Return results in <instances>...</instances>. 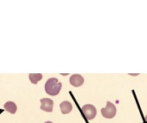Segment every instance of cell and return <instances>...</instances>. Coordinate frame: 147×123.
Here are the masks:
<instances>
[{"mask_svg":"<svg viewBox=\"0 0 147 123\" xmlns=\"http://www.w3.org/2000/svg\"><path fill=\"white\" fill-rule=\"evenodd\" d=\"M62 88V84L55 78H49L45 84V91L50 96H57Z\"/></svg>","mask_w":147,"mask_h":123,"instance_id":"cell-1","label":"cell"},{"mask_svg":"<svg viewBox=\"0 0 147 123\" xmlns=\"http://www.w3.org/2000/svg\"><path fill=\"white\" fill-rule=\"evenodd\" d=\"M102 115L103 117L111 119L114 118L116 115V107L110 102H107V105L105 108H102Z\"/></svg>","mask_w":147,"mask_h":123,"instance_id":"cell-2","label":"cell"},{"mask_svg":"<svg viewBox=\"0 0 147 123\" xmlns=\"http://www.w3.org/2000/svg\"><path fill=\"white\" fill-rule=\"evenodd\" d=\"M82 111H83V114L85 116V117L88 120H92L96 116V109L95 106H93L91 104H86V105L83 106Z\"/></svg>","mask_w":147,"mask_h":123,"instance_id":"cell-3","label":"cell"},{"mask_svg":"<svg viewBox=\"0 0 147 123\" xmlns=\"http://www.w3.org/2000/svg\"><path fill=\"white\" fill-rule=\"evenodd\" d=\"M40 109L46 112H52L53 109V102L49 98H42L40 100Z\"/></svg>","mask_w":147,"mask_h":123,"instance_id":"cell-4","label":"cell"},{"mask_svg":"<svg viewBox=\"0 0 147 123\" xmlns=\"http://www.w3.org/2000/svg\"><path fill=\"white\" fill-rule=\"evenodd\" d=\"M84 82V78L80 74H73L70 78V84L74 87L81 86Z\"/></svg>","mask_w":147,"mask_h":123,"instance_id":"cell-5","label":"cell"},{"mask_svg":"<svg viewBox=\"0 0 147 123\" xmlns=\"http://www.w3.org/2000/svg\"><path fill=\"white\" fill-rule=\"evenodd\" d=\"M59 108H60V110H61V113L65 115V114H69L71 109H72V105L70 102L68 101H65V102H62L59 105Z\"/></svg>","mask_w":147,"mask_h":123,"instance_id":"cell-6","label":"cell"},{"mask_svg":"<svg viewBox=\"0 0 147 123\" xmlns=\"http://www.w3.org/2000/svg\"><path fill=\"white\" fill-rule=\"evenodd\" d=\"M3 108L6 111H8L10 114H15L16 112V109H17L16 104L13 102H7L3 105Z\"/></svg>","mask_w":147,"mask_h":123,"instance_id":"cell-7","label":"cell"},{"mask_svg":"<svg viewBox=\"0 0 147 123\" xmlns=\"http://www.w3.org/2000/svg\"><path fill=\"white\" fill-rule=\"evenodd\" d=\"M41 78H42V74H40V73H36V74L31 73V74H29V80L31 81L32 84H36Z\"/></svg>","mask_w":147,"mask_h":123,"instance_id":"cell-8","label":"cell"},{"mask_svg":"<svg viewBox=\"0 0 147 123\" xmlns=\"http://www.w3.org/2000/svg\"><path fill=\"white\" fill-rule=\"evenodd\" d=\"M145 121H146V122H147V116H146V117H145Z\"/></svg>","mask_w":147,"mask_h":123,"instance_id":"cell-9","label":"cell"},{"mask_svg":"<svg viewBox=\"0 0 147 123\" xmlns=\"http://www.w3.org/2000/svg\"><path fill=\"white\" fill-rule=\"evenodd\" d=\"M45 123H53V122H46Z\"/></svg>","mask_w":147,"mask_h":123,"instance_id":"cell-10","label":"cell"}]
</instances>
